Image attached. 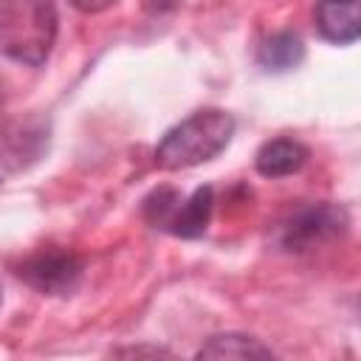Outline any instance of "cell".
I'll use <instances>...</instances> for the list:
<instances>
[{"label": "cell", "instance_id": "cell-1", "mask_svg": "<svg viewBox=\"0 0 361 361\" xmlns=\"http://www.w3.org/2000/svg\"><path fill=\"white\" fill-rule=\"evenodd\" d=\"M234 135V118L226 110L206 107L166 130L155 147V164L166 172L192 169L217 158Z\"/></svg>", "mask_w": 361, "mask_h": 361}, {"label": "cell", "instance_id": "cell-2", "mask_svg": "<svg viewBox=\"0 0 361 361\" xmlns=\"http://www.w3.org/2000/svg\"><path fill=\"white\" fill-rule=\"evenodd\" d=\"M54 0H0V54L20 65H42L56 42Z\"/></svg>", "mask_w": 361, "mask_h": 361}, {"label": "cell", "instance_id": "cell-3", "mask_svg": "<svg viewBox=\"0 0 361 361\" xmlns=\"http://www.w3.org/2000/svg\"><path fill=\"white\" fill-rule=\"evenodd\" d=\"M350 226V217L341 206L336 203H313V206H305L299 209L285 226H282V234H279V243L285 251H310L316 245H324L336 237H341Z\"/></svg>", "mask_w": 361, "mask_h": 361}, {"label": "cell", "instance_id": "cell-4", "mask_svg": "<svg viewBox=\"0 0 361 361\" xmlns=\"http://www.w3.org/2000/svg\"><path fill=\"white\" fill-rule=\"evenodd\" d=\"M82 271H85V259L79 254L68 248H42L20 262L17 276L39 293L65 296L79 285Z\"/></svg>", "mask_w": 361, "mask_h": 361}, {"label": "cell", "instance_id": "cell-5", "mask_svg": "<svg viewBox=\"0 0 361 361\" xmlns=\"http://www.w3.org/2000/svg\"><path fill=\"white\" fill-rule=\"evenodd\" d=\"M48 149V127L39 118H11L0 124V164L20 172Z\"/></svg>", "mask_w": 361, "mask_h": 361}, {"label": "cell", "instance_id": "cell-6", "mask_svg": "<svg viewBox=\"0 0 361 361\" xmlns=\"http://www.w3.org/2000/svg\"><path fill=\"white\" fill-rule=\"evenodd\" d=\"M313 20L322 39L333 45H353L361 37L358 0H319Z\"/></svg>", "mask_w": 361, "mask_h": 361}, {"label": "cell", "instance_id": "cell-7", "mask_svg": "<svg viewBox=\"0 0 361 361\" xmlns=\"http://www.w3.org/2000/svg\"><path fill=\"white\" fill-rule=\"evenodd\" d=\"M212 209H214V189L212 186H197L189 197H180L172 209V214L164 223V231L183 237V240H195L209 228L212 220Z\"/></svg>", "mask_w": 361, "mask_h": 361}, {"label": "cell", "instance_id": "cell-8", "mask_svg": "<svg viewBox=\"0 0 361 361\" xmlns=\"http://www.w3.org/2000/svg\"><path fill=\"white\" fill-rule=\"evenodd\" d=\"M307 147L296 138H271L257 149L254 166L262 178H288L307 164Z\"/></svg>", "mask_w": 361, "mask_h": 361}, {"label": "cell", "instance_id": "cell-9", "mask_svg": "<svg viewBox=\"0 0 361 361\" xmlns=\"http://www.w3.org/2000/svg\"><path fill=\"white\" fill-rule=\"evenodd\" d=\"M259 65L265 71H274V73H288L293 68L302 65L305 59V45L299 39V34L293 31H276L271 34L262 45H259V54H257Z\"/></svg>", "mask_w": 361, "mask_h": 361}, {"label": "cell", "instance_id": "cell-10", "mask_svg": "<svg viewBox=\"0 0 361 361\" xmlns=\"http://www.w3.org/2000/svg\"><path fill=\"white\" fill-rule=\"evenodd\" d=\"M274 353L254 336L245 333H220L212 336L200 350L197 358H271Z\"/></svg>", "mask_w": 361, "mask_h": 361}, {"label": "cell", "instance_id": "cell-11", "mask_svg": "<svg viewBox=\"0 0 361 361\" xmlns=\"http://www.w3.org/2000/svg\"><path fill=\"white\" fill-rule=\"evenodd\" d=\"M73 8H79V11H85V14H99V11H104V8H110L116 0H68Z\"/></svg>", "mask_w": 361, "mask_h": 361}, {"label": "cell", "instance_id": "cell-12", "mask_svg": "<svg viewBox=\"0 0 361 361\" xmlns=\"http://www.w3.org/2000/svg\"><path fill=\"white\" fill-rule=\"evenodd\" d=\"M141 3H144V8H147L149 14H164V11L178 8L183 0H141Z\"/></svg>", "mask_w": 361, "mask_h": 361}]
</instances>
